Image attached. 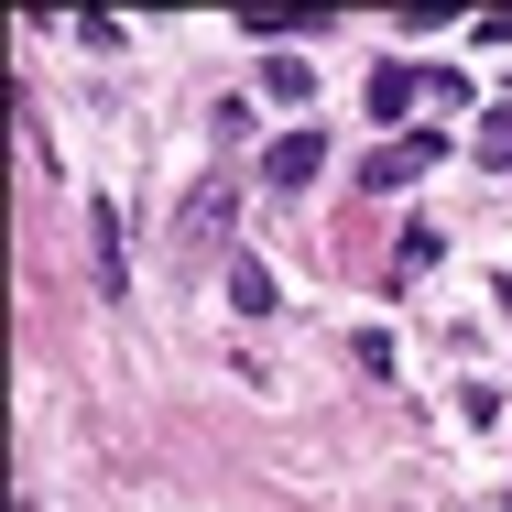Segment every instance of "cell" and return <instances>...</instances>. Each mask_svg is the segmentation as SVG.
<instances>
[{"mask_svg":"<svg viewBox=\"0 0 512 512\" xmlns=\"http://www.w3.org/2000/svg\"><path fill=\"white\" fill-rule=\"evenodd\" d=\"M262 99L306 109V99H316V55H262Z\"/></svg>","mask_w":512,"mask_h":512,"instance_id":"277c9868","label":"cell"},{"mask_svg":"<svg viewBox=\"0 0 512 512\" xmlns=\"http://www.w3.org/2000/svg\"><path fill=\"white\" fill-rule=\"evenodd\" d=\"M458 414H469V425L491 436V425H502V382H469V393H458Z\"/></svg>","mask_w":512,"mask_h":512,"instance_id":"9c48e42d","label":"cell"},{"mask_svg":"<svg viewBox=\"0 0 512 512\" xmlns=\"http://www.w3.org/2000/svg\"><path fill=\"white\" fill-rule=\"evenodd\" d=\"M469 153H480L491 175H512V109H491V120H480V142H469Z\"/></svg>","mask_w":512,"mask_h":512,"instance_id":"ba28073f","label":"cell"},{"mask_svg":"<svg viewBox=\"0 0 512 512\" xmlns=\"http://www.w3.org/2000/svg\"><path fill=\"white\" fill-rule=\"evenodd\" d=\"M273 306H284V295H273V273L240 251V262H229V316H273Z\"/></svg>","mask_w":512,"mask_h":512,"instance_id":"5b68a950","label":"cell"},{"mask_svg":"<svg viewBox=\"0 0 512 512\" xmlns=\"http://www.w3.org/2000/svg\"><path fill=\"white\" fill-rule=\"evenodd\" d=\"M436 153H447V142H436V131H404V142H382V153H371V186H382V197H393V186H414V175H425V164H436Z\"/></svg>","mask_w":512,"mask_h":512,"instance_id":"7a4b0ae2","label":"cell"},{"mask_svg":"<svg viewBox=\"0 0 512 512\" xmlns=\"http://www.w3.org/2000/svg\"><path fill=\"white\" fill-rule=\"evenodd\" d=\"M316 175H327V142H316V120H306V131H284V142L262 153V186H273V197H306Z\"/></svg>","mask_w":512,"mask_h":512,"instance_id":"6da1fadb","label":"cell"},{"mask_svg":"<svg viewBox=\"0 0 512 512\" xmlns=\"http://www.w3.org/2000/svg\"><path fill=\"white\" fill-rule=\"evenodd\" d=\"M447 262V229H404V251H393V284H425Z\"/></svg>","mask_w":512,"mask_h":512,"instance_id":"52a82bcc","label":"cell"},{"mask_svg":"<svg viewBox=\"0 0 512 512\" xmlns=\"http://www.w3.org/2000/svg\"><path fill=\"white\" fill-rule=\"evenodd\" d=\"M88 251H99V284L120 295V207L109 197H88Z\"/></svg>","mask_w":512,"mask_h":512,"instance_id":"8992f818","label":"cell"},{"mask_svg":"<svg viewBox=\"0 0 512 512\" xmlns=\"http://www.w3.org/2000/svg\"><path fill=\"white\" fill-rule=\"evenodd\" d=\"M425 88H436L425 66H404V55H382V66H371V120H404V109L425 99Z\"/></svg>","mask_w":512,"mask_h":512,"instance_id":"3957f363","label":"cell"}]
</instances>
